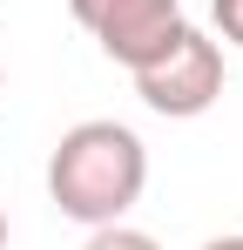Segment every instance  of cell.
<instances>
[{
    "instance_id": "cell-1",
    "label": "cell",
    "mask_w": 243,
    "mask_h": 250,
    "mask_svg": "<svg viewBox=\"0 0 243 250\" xmlns=\"http://www.w3.org/2000/svg\"><path fill=\"white\" fill-rule=\"evenodd\" d=\"M149 189V149L128 122H75L47 156V196L68 223H122Z\"/></svg>"
},
{
    "instance_id": "cell-2",
    "label": "cell",
    "mask_w": 243,
    "mask_h": 250,
    "mask_svg": "<svg viewBox=\"0 0 243 250\" xmlns=\"http://www.w3.org/2000/svg\"><path fill=\"white\" fill-rule=\"evenodd\" d=\"M135 95H142L156 115H169V122L209 115V108L223 102V47L209 41L202 27H182L149 68H135Z\"/></svg>"
},
{
    "instance_id": "cell-3",
    "label": "cell",
    "mask_w": 243,
    "mask_h": 250,
    "mask_svg": "<svg viewBox=\"0 0 243 250\" xmlns=\"http://www.w3.org/2000/svg\"><path fill=\"white\" fill-rule=\"evenodd\" d=\"M68 14H75L81 27L95 34V47H101L108 61H122L128 75L149 68L162 47L189 27V21H182V0H68Z\"/></svg>"
},
{
    "instance_id": "cell-4",
    "label": "cell",
    "mask_w": 243,
    "mask_h": 250,
    "mask_svg": "<svg viewBox=\"0 0 243 250\" xmlns=\"http://www.w3.org/2000/svg\"><path fill=\"white\" fill-rule=\"evenodd\" d=\"M81 250H162L149 230H128V223H101V230H88V244Z\"/></svg>"
},
{
    "instance_id": "cell-5",
    "label": "cell",
    "mask_w": 243,
    "mask_h": 250,
    "mask_svg": "<svg viewBox=\"0 0 243 250\" xmlns=\"http://www.w3.org/2000/svg\"><path fill=\"white\" fill-rule=\"evenodd\" d=\"M209 14H216L223 41H237V47H243V0H209Z\"/></svg>"
},
{
    "instance_id": "cell-6",
    "label": "cell",
    "mask_w": 243,
    "mask_h": 250,
    "mask_svg": "<svg viewBox=\"0 0 243 250\" xmlns=\"http://www.w3.org/2000/svg\"><path fill=\"white\" fill-rule=\"evenodd\" d=\"M202 250H243V237H209Z\"/></svg>"
},
{
    "instance_id": "cell-7",
    "label": "cell",
    "mask_w": 243,
    "mask_h": 250,
    "mask_svg": "<svg viewBox=\"0 0 243 250\" xmlns=\"http://www.w3.org/2000/svg\"><path fill=\"white\" fill-rule=\"evenodd\" d=\"M0 250H7V209H0Z\"/></svg>"
},
{
    "instance_id": "cell-8",
    "label": "cell",
    "mask_w": 243,
    "mask_h": 250,
    "mask_svg": "<svg viewBox=\"0 0 243 250\" xmlns=\"http://www.w3.org/2000/svg\"><path fill=\"white\" fill-rule=\"evenodd\" d=\"M0 82H7V61H0Z\"/></svg>"
}]
</instances>
